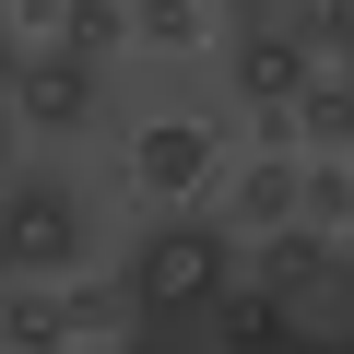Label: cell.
<instances>
[{"instance_id":"3","label":"cell","mask_w":354,"mask_h":354,"mask_svg":"<svg viewBox=\"0 0 354 354\" xmlns=\"http://www.w3.org/2000/svg\"><path fill=\"white\" fill-rule=\"evenodd\" d=\"M236 272H248V283H260L283 319H319V330L342 319V236H330V225H307V213L260 225V236L236 248Z\"/></svg>"},{"instance_id":"15","label":"cell","mask_w":354,"mask_h":354,"mask_svg":"<svg viewBox=\"0 0 354 354\" xmlns=\"http://www.w3.org/2000/svg\"><path fill=\"white\" fill-rule=\"evenodd\" d=\"M248 12H283V0H213V24H248Z\"/></svg>"},{"instance_id":"8","label":"cell","mask_w":354,"mask_h":354,"mask_svg":"<svg viewBox=\"0 0 354 354\" xmlns=\"http://www.w3.org/2000/svg\"><path fill=\"white\" fill-rule=\"evenodd\" d=\"M283 213H295V153H260L236 189H225V225H236V236H260V225H283Z\"/></svg>"},{"instance_id":"10","label":"cell","mask_w":354,"mask_h":354,"mask_svg":"<svg viewBox=\"0 0 354 354\" xmlns=\"http://www.w3.org/2000/svg\"><path fill=\"white\" fill-rule=\"evenodd\" d=\"M142 48H213V0H130Z\"/></svg>"},{"instance_id":"4","label":"cell","mask_w":354,"mask_h":354,"mask_svg":"<svg viewBox=\"0 0 354 354\" xmlns=\"http://www.w3.org/2000/svg\"><path fill=\"white\" fill-rule=\"evenodd\" d=\"M12 118H24V142H83V130H106V59H71V48L24 36V59H12Z\"/></svg>"},{"instance_id":"7","label":"cell","mask_w":354,"mask_h":354,"mask_svg":"<svg viewBox=\"0 0 354 354\" xmlns=\"http://www.w3.org/2000/svg\"><path fill=\"white\" fill-rule=\"evenodd\" d=\"M48 48L118 71V48H130V0H48Z\"/></svg>"},{"instance_id":"9","label":"cell","mask_w":354,"mask_h":354,"mask_svg":"<svg viewBox=\"0 0 354 354\" xmlns=\"http://www.w3.org/2000/svg\"><path fill=\"white\" fill-rule=\"evenodd\" d=\"M106 330H130V295L71 272V283H59V342H106Z\"/></svg>"},{"instance_id":"1","label":"cell","mask_w":354,"mask_h":354,"mask_svg":"<svg viewBox=\"0 0 354 354\" xmlns=\"http://www.w3.org/2000/svg\"><path fill=\"white\" fill-rule=\"evenodd\" d=\"M236 283V225L213 213V201H153V225L130 236V260H118V295H130V330H189L213 295Z\"/></svg>"},{"instance_id":"13","label":"cell","mask_w":354,"mask_h":354,"mask_svg":"<svg viewBox=\"0 0 354 354\" xmlns=\"http://www.w3.org/2000/svg\"><path fill=\"white\" fill-rule=\"evenodd\" d=\"M24 165V118H12V95H0V177Z\"/></svg>"},{"instance_id":"5","label":"cell","mask_w":354,"mask_h":354,"mask_svg":"<svg viewBox=\"0 0 354 354\" xmlns=\"http://www.w3.org/2000/svg\"><path fill=\"white\" fill-rule=\"evenodd\" d=\"M213 48H225V95L260 118V106H295V83L319 71L307 59V36L283 24V12H248V24H213Z\"/></svg>"},{"instance_id":"12","label":"cell","mask_w":354,"mask_h":354,"mask_svg":"<svg viewBox=\"0 0 354 354\" xmlns=\"http://www.w3.org/2000/svg\"><path fill=\"white\" fill-rule=\"evenodd\" d=\"M283 24L307 36V59H342L354 48V0H283Z\"/></svg>"},{"instance_id":"11","label":"cell","mask_w":354,"mask_h":354,"mask_svg":"<svg viewBox=\"0 0 354 354\" xmlns=\"http://www.w3.org/2000/svg\"><path fill=\"white\" fill-rule=\"evenodd\" d=\"M295 213L342 236V213H354V165H342V153H307V165H295Z\"/></svg>"},{"instance_id":"6","label":"cell","mask_w":354,"mask_h":354,"mask_svg":"<svg viewBox=\"0 0 354 354\" xmlns=\"http://www.w3.org/2000/svg\"><path fill=\"white\" fill-rule=\"evenodd\" d=\"M213 153H225V118H142L130 130V189L142 201H201Z\"/></svg>"},{"instance_id":"14","label":"cell","mask_w":354,"mask_h":354,"mask_svg":"<svg viewBox=\"0 0 354 354\" xmlns=\"http://www.w3.org/2000/svg\"><path fill=\"white\" fill-rule=\"evenodd\" d=\"M12 59H24V24H0V95H12Z\"/></svg>"},{"instance_id":"17","label":"cell","mask_w":354,"mask_h":354,"mask_svg":"<svg viewBox=\"0 0 354 354\" xmlns=\"http://www.w3.org/2000/svg\"><path fill=\"white\" fill-rule=\"evenodd\" d=\"M0 24H12V0H0Z\"/></svg>"},{"instance_id":"2","label":"cell","mask_w":354,"mask_h":354,"mask_svg":"<svg viewBox=\"0 0 354 354\" xmlns=\"http://www.w3.org/2000/svg\"><path fill=\"white\" fill-rule=\"evenodd\" d=\"M0 236H12V272H36V283L83 272V260H95V201H83V177L12 165V177H0Z\"/></svg>"},{"instance_id":"16","label":"cell","mask_w":354,"mask_h":354,"mask_svg":"<svg viewBox=\"0 0 354 354\" xmlns=\"http://www.w3.org/2000/svg\"><path fill=\"white\" fill-rule=\"evenodd\" d=\"M0 272H12V236H0Z\"/></svg>"}]
</instances>
